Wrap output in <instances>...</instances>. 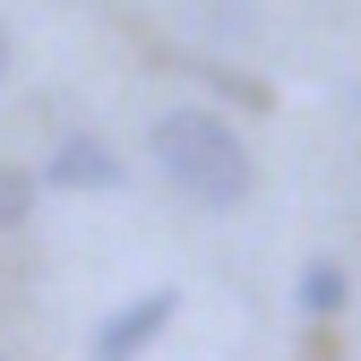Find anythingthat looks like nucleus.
I'll return each mask as SVG.
<instances>
[{
  "label": "nucleus",
  "mask_w": 361,
  "mask_h": 361,
  "mask_svg": "<svg viewBox=\"0 0 361 361\" xmlns=\"http://www.w3.org/2000/svg\"><path fill=\"white\" fill-rule=\"evenodd\" d=\"M147 155H155V172L172 180L190 207H207V215H233V207H250V190H258V164H250V147L233 138V121L224 112H198V104H180V112H164L155 129H147Z\"/></svg>",
  "instance_id": "nucleus-1"
},
{
  "label": "nucleus",
  "mask_w": 361,
  "mask_h": 361,
  "mask_svg": "<svg viewBox=\"0 0 361 361\" xmlns=\"http://www.w3.org/2000/svg\"><path fill=\"white\" fill-rule=\"evenodd\" d=\"M43 190H78V198H95V190H121V147L112 138H86V129H78V138H61L52 155H43Z\"/></svg>",
  "instance_id": "nucleus-2"
},
{
  "label": "nucleus",
  "mask_w": 361,
  "mask_h": 361,
  "mask_svg": "<svg viewBox=\"0 0 361 361\" xmlns=\"http://www.w3.org/2000/svg\"><path fill=\"white\" fill-rule=\"evenodd\" d=\"M172 319H180V293H164V284H155V293H138V301H121L112 319H104V336H95V361H138Z\"/></svg>",
  "instance_id": "nucleus-3"
},
{
  "label": "nucleus",
  "mask_w": 361,
  "mask_h": 361,
  "mask_svg": "<svg viewBox=\"0 0 361 361\" xmlns=\"http://www.w3.org/2000/svg\"><path fill=\"white\" fill-rule=\"evenodd\" d=\"M344 293H353V284H344V267H336V258H310V267H301V284H293L301 319H336V310H344Z\"/></svg>",
  "instance_id": "nucleus-4"
},
{
  "label": "nucleus",
  "mask_w": 361,
  "mask_h": 361,
  "mask_svg": "<svg viewBox=\"0 0 361 361\" xmlns=\"http://www.w3.org/2000/svg\"><path fill=\"white\" fill-rule=\"evenodd\" d=\"M35 190H43L35 172H18V164H0V233H18V224L35 215Z\"/></svg>",
  "instance_id": "nucleus-5"
},
{
  "label": "nucleus",
  "mask_w": 361,
  "mask_h": 361,
  "mask_svg": "<svg viewBox=\"0 0 361 361\" xmlns=\"http://www.w3.org/2000/svg\"><path fill=\"white\" fill-rule=\"evenodd\" d=\"M0 86H9V18H0Z\"/></svg>",
  "instance_id": "nucleus-6"
}]
</instances>
